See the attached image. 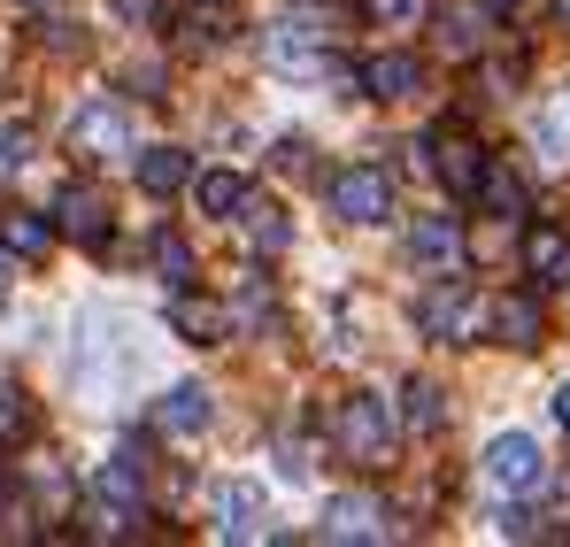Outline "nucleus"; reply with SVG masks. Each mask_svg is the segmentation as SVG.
<instances>
[{
    "label": "nucleus",
    "instance_id": "f257e3e1",
    "mask_svg": "<svg viewBox=\"0 0 570 547\" xmlns=\"http://www.w3.org/2000/svg\"><path fill=\"white\" fill-rule=\"evenodd\" d=\"M393 432H401V409H393L385 393H347L340 417H332L340 456L363 462V470H385V462H393Z\"/></svg>",
    "mask_w": 570,
    "mask_h": 547
},
{
    "label": "nucleus",
    "instance_id": "7ed1b4c3",
    "mask_svg": "<svg viewBox=\"0 0 570 547\" xmlns=\"http://www.w3.org/2000/svg\"><path fill=\"white\" fill-rule=\"evenodd\" d=\"M70 155H86V163H131V155H139L124 100H86V108L70 116Z\"/></svg>",
    "mask_w": 570,
    "mask_h": 547
},
{
    "label": "nucleus",
    "instance_id": "ddd939ff",
    "mask_svg": "<svg viewBox=\"0 0 570 547\" xmlns=\"http://www.w3.org/2000/svg\"><path fill=\"white\" fill-rule=\"evenodd\" d=\"M216 517H224V533H232V540H255V533L271 525V494H263L255 478H232V486L216 494Z\"/></svg>",
    "mask_w": 570,
    "mask_h": 547
},
{
    "label": "nucleus",
    "instance_id": "39448f33",
    "mask_svg": "<svg viewBox=\"0 0 570 547\" xmlns=\"http://www.w3.org/2000/svg\"><path fill=\"white\" fill-rule=\"evenodd\" d=\"M416 332H424V340H471V332H478L471 277H440V285L416 301Z\"/></svg>",
    "mask_w": 570,
    "mask_h": 547
},
{
    "label": "nucleus",
    "instance_id": "c85d7f7f",
    "mask_svg": "<svg viewBox=\"0 0 570 547\" xmlns=\"http://www.w3.org/2000/svg\"><path fill=\"white\" fill-rule=\"evenodd\" d=\"M363 16H371V23H416L424 0H363Z\"/></svg>",
    "mask_w": 570,
    "mask_h": 547
},
{
    "label": "nucleus",
    "instance_id": "a19ab883",
    "mask_svg": "<svg viewBox=\"0 0 570 547\" xmlns=\"http://www.w3.org/2000/svg\"><path fill=\"white\" fill-rule=\"evenodd\" d=\"M0 494H8V486H0Z\"/></svg>",
    "mask_w": 570,
    "mask_h": 547
},
{
    "label": "nucleus",
    "instance_id": "f8f14e48",
    "mask_svg": "<svg viewBox=\"0 0 570 547\" xmlns=\"http://www.w3.org/2000/svg\"><path fill=\"white\" fill-rule=\"evenodd\" d=\"M131 178H139V193L170 201V193H186V185H193V155H186V147H139V155H131Z\"/></svg>",
    "mask_w": 570,
    "mask_h": 547
},
{
    "label": "nucleus",
    "instance_id": "c9c22d12",
    "mask_svg": "<svg viewBox=\"0 0 570 547\" xmlns=\"http://www.w3.org/2000/svg\"><path fill=\"white\" fill-rule=\"evenodd\" d=\"M556 424L570 432V385H556Z\"/></svg>",
    "mask_w": 570,
    "mask_h": 547
},
{
    "label": "nucleus",
    "instance_id": "e433bc0d",
    "mask_svg": "<svg viewBox=\"0 0 570 547\" xmlns=\"http://www.w3.org/2000/svg\"><path fill=\"white\" fill-rule=\"evenodd\" d=\"M16 8H55V0H16Z\"/></svg>",
    "mask_w": 570,
    "mask_h": 547
},
{
    "label": "nucleus",
    "instance_id": "7c9ffc66",
    "mask_svg": "<svg viewBox=\"0 0 570 547\" xmlns=\"http://www.w3.org/2000/svg\"><path fill=\"white\" fill-rule=\"evenodd\" d=\"M116 16H124V23H155V31H163V23H170V0H116Z\"/></svg>",
    "mask_w": 570,
    "mask_h": 547
},
{
    "label": "nucleus",
    "instance_id": "b1692460",
    "mask_svg": "<svg viewBox=\"0 0 570 547\" xmlns=\"http://www.w3.org/2000/svg\"><path fill=\"white\" fill-rule=\"evenodd\" d=\"M31 432H39V409H31V393L8 385V393H0V448H23Z\"/></svg>",
    "mask_w": 570,
    "mask_h": 547
},
{
    "label": "nucleus",
    "instance_id": "1a4fd4ad",
    "mask_svg": "<svg viewBox=\"0 0 570 547\" xmlns=\"http://www.w3.org/2000/svg\"><path fill=\"white\" fill-rule=\"evenodd\" d=\"M170 332H178L186 348H216V340L232 332V309L208 301V293H193V285H178V293H170Z\"/></svg>",
    "mask_w": 570,
    "mask_h": 547
},
{
    "label": "nucleus",
    "instance_id": "6e6552de",
    "mask_svg": "<svg viewBox=\"0 0 570 547\" xmlns=\"http://www.w3.org/2000/svg\"><path fill=\"white\" fill-rule=\"evenodd\" d=\"M493 332H501V348H517V355L548 348V301H540L532 285L501 293V301H493Z\"/></svg>",
    "mask_w": 570,
    "mask_h": 547
},
{
    "label": "nucleus",
    "instance_id": "f03ea898",
    "mask_svg": "<svg viewBox=\"0 0 570 547\" xmlns=\"http://www.w3.org/2000/svg\"><path fill=\"white\" fill-rule=\"evenodd\" d=\"M324 201H332L340 224H385L393 216V170L385 163H340L332 185H324Z\"/></svg>",
    "mask_w": 570,
    "mask_h": 547
},
{
    "label": "nucleus",
    "instance_id": "4c0bfd02",
    "mask_svg": "<svg viewBox=\"0 0 570 547\" xmlns=\"http://www.w3.org/2000/svg\"><path fill=\"white\" fill-rule=\"evenodd\" d=\"M556 285H563V301H570V271H563V277H556Z\"/></svg>",
    "mask_w": 570,
    "mask_h": 547
},
{
    "label": "nucleus",
    "instance_id": "58836bf2",
    "mask_svg": "<svg viewBox=\"0 0 570 547\" xmlns=\"http://www.w3.org/2000/svg\"><path fill=\"white\" fill-rule=\"evenodd\" d=\"M563 23H570V0H563Z\"/></svg>",
    "mask_w": 570,
    "mask_h": 547
},
{
    "label": "nucleus",
    "instance_id": "5701e85b",
    "mask_svg": "<svg viewBox=\"0 0 570 547\" xmlns=\"http://www.w3.org/2000/svg\"><path fill=\"white\" fill-rule=\"evenodd\" d=\"M478 201H485V216H517V224H524V178H517V170L493 163L485 185H478Z\"/></svg>",
    "mask_w": 570,
    "mask_h": 547
},
{
    "label": "nucleus",
    "instance_id": "dca6fc26",
    "mask_svg": "<svg viewBox=\"0 0 570 547\" xmlns=\"http://www.w3.org/2000/svg\"><path fill=\"white\" fill-rule=\"evenodd\" d=\"M55 232H62V224L31 216V208H8V216H0V255H8V263H39V255L55 247Z\"/></svg>",
    "mask_w": 570,
    "mask_h": 547
},
{
    "label": "nucleus",
    "instance_id": "20e7f679",
    "mask_svg": "<svg viewBox=\"0 0 570 547\" xmlns=\"http://www.w3.org/2000/svg\"><path fill=\"white\" fill-rule=\"evenodd\" d=\"M424 155H432V178L448 185V193H478L485 170H493L485 147H478L463 124H432V131H424Z\"/></svg>",
    "mask_w": 570,
    "mask_h": 547
},
{
    "label": "nucleus",
    "instance_id": "a878e982",
    "mask_svg": "<svg viewBox=\"0 0 570 547\" xmlns=\"http://www.w3.org/2000/svg\"><path fill=\"white\" fill-rule=\"evenodd\" d=\"M155 271L170 277V285H193V247L178 232H155Z\"/></svg>",
    "mask_w": 570,
    "mask_h": 547
},
{
    "label": "nucleus",
    "instance_id": "4be33fe9",
    "mask_svg": "<svg viewBox=\"0 0 570 547\" xmlns=\"http://www.w3.org/2000/svg\"><path fill=\"white\" fill-rule=\"evenodd\" d=\"M193 201H200V216H239L247 185L232 178V170H200V178H193Z\"/></svg>",
    "mask_w": 570,
    "mask_h": 547
},
{
    "label": "nucleus",
    "instance_id": "a211bd4d",
    "mask_svg": "<svg viewBox=\"0 0 570 547\" xmlns=\"http://www.w3.org/2000/svg\"><path fill=\"white\" fill-rule=\"evenodd\" d=\"M208 417H216V409H208V385H170V393H163V409H155V424H163V432H178V440L208 432Z\"/></svg>",
    "mask_w": 570,
    "mask_h": 547
},
{
    "label": "nucleus",
    "instance_id": "2f4dec72",
    "mask_svg": "<svg viewBox=\"0 0 570 547\" xmlns=\"http://www.w3.org/2000/svg\"><path fill=\"white\" fill-rule=\"evenodd\" d=\"M540 139H548V147H570V86L556 92V108H548V124H540Z\"/></svg>",
    "mask_w": 570,
    "mask_h": 547
},
{
    "label": "nucleus",
    "instance_id": "aec40b11",
    "mask_svg": "<svg viewBox=\"0 0 570 547\" xmlns=\"http://www.w3.org/2000/svg\"><path fill=\"white\" fill-rule=\"evenodd\" d=\"M239 232H247V240H255L263 255H278L285 240H293L285 208H278V201H263V193H247V201H239Z\"/></svg>",
    "mask_w": 570,
    "mask_h": 547
},
{
    "label": "nucleus",
    "instance_id": "4468645a",
    "mask_svg": "<svg viewBox=\"0 0 570 547\" xmlns=\"http://www.w3.org/2000/svg\"><path fill=\"white\" fill-rule=\"evenodd\" d=\"M94 494H100V501H116V509H139V517H147V462L124 448L116 462H100V470H94Z\"/></svg>",
    "mask_w": 570,
    "mask_h": 547
},
{
    "label": "nucleus",
    "instance_id": "2eb2a0df",
    "mask_svg": "<svg viewBox=\"0 0 570 547\" xmlns=\"http://www.w3.org/2000/svg\"><path fill=\"white\" fill-rule=\"evenodd\" d=\"M363 92L371 100H409V92H424V62L416 55H371L363 62Z\"/></svg>",
    "mask_w": 570,
    "mask_h": 547
},
{
    "label": "nucleus",
    "instance_id": "c756f323",
    "mask_svg": "<svg viewBox=\"0 0 570 547\" xmlns=\"http://www.w3.org/2000/svg\"><path fill=\"white\" fill-rule=\"evenodd\" d=\"M39 47L70 55V47H86V31H78V23H62V16H47V23H39Z\"/></svg>",
    "mask_w": 570,
    "mask_h": 547
},
{
    "label": "nucleus",
    "instance_id": "bb28decb",
    "mask_svg": "<svg viewBox=\"0 0 570 547\" xmlns=\"http://www.w3.org/2000/svg\"><path fill=\"white\" fill-rule=\"evenodd\" d=\"M23 163H31V131H23V124H8V131H0V178H16Z\"/></svg>",
    "mask_w": 570,
    "mask_h": 547
},
{
    "label": "nucleus",
    "instance_id": "ea45409f",
    "mask_svg": "<svg viewBox=\"0 0 570 547\" xmlns=\"http://www.w3.org/2000/svg\"><path fill=\"white\" fill-rule=\"evenodd\" d=\"M0 293H8V285H0Z\"/></svg>",
    "mask_w": 570,
    "mask_h": 547
},
{
    "label": "nucleus",
    "instance_id": "f3484780",
    "mask_svg": "<svg viewBox=\"0 0 570 547\" xmlns=\"http://www.w3.org/2000/svg\"><path fill=\"white\" fill-rule=\"evenodd\" d=\"M463 247H471V240H463L455 216H416V224H409V255H416V263H455Z\"/></svg>",
    "mask_w": 570,
    "mask_h": 547
},
{
    "label": "nucleus",
    "instance_id": "f704fd0d",
    "mask_svg": "<svg viewBox=\"0 0 570 547\" xmlns=\"http://www.w3.org/2000/svg\"><path fill=\"white\" fill-rule=\"evenodd\" d=\"M193 16H208V23H232V16H239V0H186Z\"/></svg>",
    "mask_w": 570,
    "mask_h": 547
},
{
    "label": "nucleus",
    "instance_id": "cd10ccee",
    "mask_svg": "<svg viewBox=\"0 0 570 547\" xmlns=\"http://www.w3.org/2000/svg\"><path fill=\"white\" fill-rule=\"evenodd\" d=\"M493 525H501V540H548V525H540L532 509H501Z\"/></svg>",
    "mask_w": 570,
    "mask_h": 547
},
{
    "label": "nucleus",
    "instance_id": "0eeeda50",
    "mask_svg": "<svg viewBox=\"0 0 570 547\" xmlns=\"http://www.w3.org/2000/svg\"><path fill=\"white\" fill-rule=\"evenodd\" d=\"M485 31H493L485 0H440V8H432V39H440V55H455V62H478V55H485Z\"/></svg>",
    "mask_w": 570,
    "mask_h": 547
},
{
    "label": "nucleus",
    "instance_id": "473e14b6",
    "mask_svg": "<svg viewBox=\"0 0 570 547\" xmlns=\"http://www.w3.org/2000/svg\"><path fill=\"white\" fill-rule=\"evenodd\" d=\"M478 86H485V100H509V86H517V62H478Z\"/></svg>",
    "mask_w": 570,
    "mask_h": 547
},
{
    "label": "nucleus",
    "instance_id": "72a5a7b5",
    "mask_svg": "<svg viewBox=\"0 0 570 547\" xmlns=\"http://www.w3.org/2000/svg\"><path fill=\"white\" fill-rule=\"evenodd\" d=\"M271 163H278V170H308V139H278Z\"/></svg>",
    "mask_w": 570,
    "mask_h": 547
},
{
    "label": "nucleus",
    "instance_id": "423d86ee",
    "mask_svg": "<svg viewBox=\"0 0 570 547\" xmlns=\"http://www.w3.org/2000/svg\"><path fill=\"white\" fill-rule=\"evenodd\" d=\"M540 478H548V462H540V440H532V432L485 440V486H493V494H532Z\"/></svg>",
    "mask_w": 570,
    "mask_h": 547
},
{
    "label": "nucleus",
    "instance_id": "9b49d317",
    "mask_svg": "<svg viewBox=\"0 0 570 547\" xmlns=\"http://www.w3.org/2000/svg\"><path fill=\"white\" fill-rule=\"evenodd\" d=\"M55 224H62L70 240L100 247V240H108V193H100V185H62V201H55Z\"/></svg>",
    "mask_w": 570,
    "mask_h": 547
},
{
    "label": "nucleus",
    "instance_id": "9d476101",
    "mask_svg": "<svg viewBox=\"0 0 570 547\" xmlns=\"http://www.w3.org/2000/svg\"><path fill=\"white\" fill-rule=\"evenodd\" d=\"M385 533H393V517L379 501H363V494H332L324 501V540H385Z\"/></svg>",
    "mask_w": 570,
    "mask_h": 547
},
{
    "label": "nucleus",
    "instance_id": "393cba45",
    "mask_svg": "<svg viewBox=\"0 0 570 547\" xmlns=\"http://www.w3.org/2000/svg\"><path fill=\"white\" fill-rule=\"evenodd\" d=\"M509 240H517V216H485L463 255H471V263H501V255H509Z\"/></svg>",
    "mask_w": 570,
    "mask_h": 547
},
{
    "label": "nucleus",
    "instance_id": "412c9836",
    "mask_svg": "<svg viewBox=\"0 0 570 547\" xmlns=\"http://www.w3.org/2000/svg\"><path fill=\"white\" fill-rule=\"evenodd\" d=\"M401 417H409V432L432 440V432L448 424V393H440L432 378H409V385H401Z\"/></svg>",
    "mask_w": 570,
    "mask_h": 547
},
{
    "label": "nucleus",
    "instance_id": "6ab92c4d",
    "mask_svg": "<svg viewBox=\"0 0 570 547\" xmlns=\"http://www.w3.org/2000/svg\"><path fill=\"white\" fill-rule=\"evenodd\" d=\"M524 271L548 277V285L570 271V232L563 224H532V232H524Z\"/></svg>",
    "mask_w": 570,
    "mask_h": 547
}]
</instances>
